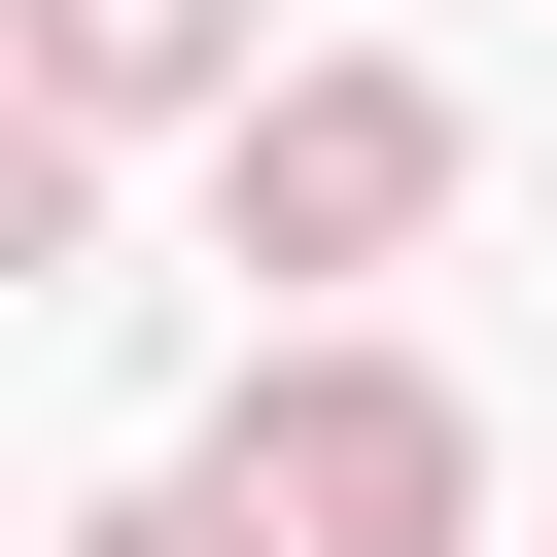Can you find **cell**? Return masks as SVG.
I'll use <instances>...</instances> for the list:
<instances>
[{"mask_svg": "<svg viewBox=\"0 0 557 557\" xmlns=\"http://www.w3.org/2000/svg\"><path fill=\"white\" fill-rule=\"evenodd\" d=\"M209 487H244L278 557H487V418H453L418 348H244Z\"/></svg>", "mask_w": 557, "mask_h": 557, "instance_id": "6da1fadb", "label": "cell"}, {"mask_svg": "<svg viewBox=\"0 0 557 557\" xmlns=\"http://www.w3.org/2000/svg\"><path fill=\"white\" fill-rule=\"evenodd\" d=\"M453 70H278V104H209V209H244V278H418L453 244Z\"/></svg>", "mask_w": 557, "mask_h": 557, "instance_id": "7a4b0ae2", "label": "cell"}, {"mask_svg": "<svg viewBox=\"0 0 557 557\" xmlns=\"http://www.w3.org/2000/svg\"><path fill=\"white\" fill-rule=\"evenodd\" d=\"M35 35V139H174V104H278L244 70V0H0Z\"/></svg>", "mask_w": 557, "mask_h": 557, "instance_id": "3957f363", "label": "cell"}, {"mask_svg": "<svg viewBox=\"0 0 557 557\" xmlns=\"http://www.w3.org/2000/svg\"><path fill=\"white\" fill-rule=\"evenodd\" d=\"M70 557H278V522H244V487H104Z\"/></svg>", "mask_w": 557, "mask_h": 557, "instance_id": "277c9868", "label": "cell"}]
</instances>
